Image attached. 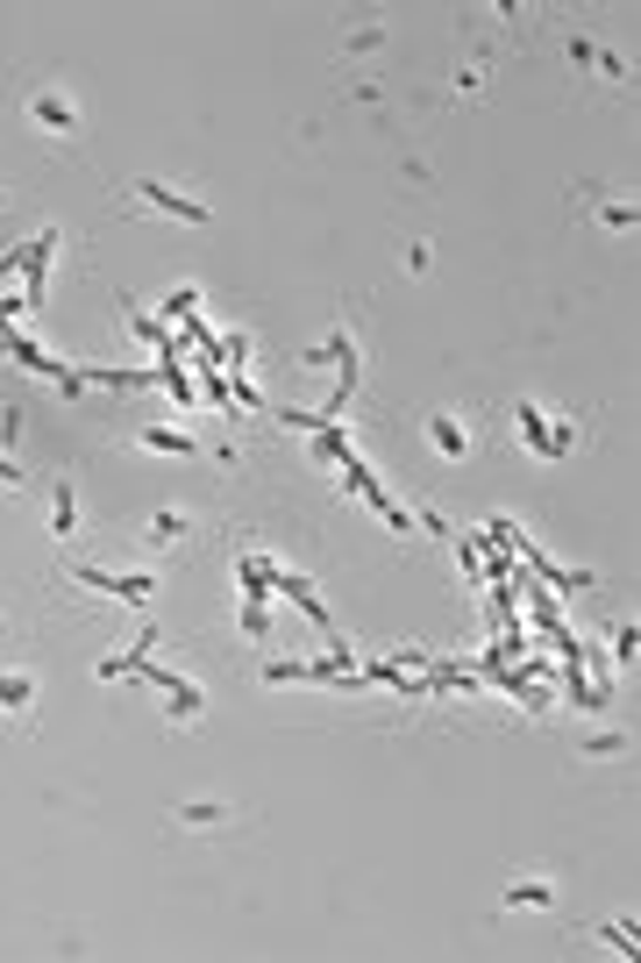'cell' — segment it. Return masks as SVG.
<instances>
[{
	"instance_id": "cell-26",
	"label": "cell",
	"mask_w": 641,
	"mask_h": 963,
	"mask_svg": "<svg viewBox=\"0 0 641 963\" xmlns=\"http://www.w3.org/2000/svg\"><path fill=\"white\" fill-rule=\"evenodd\" d=\"M0 636H8V628H0Z\"/></svg>"
},
{
	"instance_id": "cell-10",
	"label": "cell",
	"mask_w": 641,
	"mask_h": 963,
	"mask_svg": "<svg viewBox=\"0 0 641 963\" xmlns=\"http://www.w3.org/2000/svg\"><path fill=\"white\" fill-rule=\"evenodd\" d=\"M72 529H79V486H57V500H51V543H72Z\"/></svg>"
},
{
	"instance_id": "cell-18",
	"label": "cell",
	"mask_w": 641,
	"mask_h": 963,
	"mask_svg": "<svg viewBox=\"0 0 641 963\" xmlns=\"http://www.w3.org/2000/svg\"><path fill=\"white\" fill-rule=\"evenodd\" d=\"M186 529H193V521L178 515V507H164V515L150 521V543H178V535H186Z\"/></svg>"
},
{
	"instance_id": "cell-2",
	"label": "cell",
	"mask_w": 641,
	"mask_h": 963,
	"mask_svg": "<svg viewBox=\"0 0 641 963\" xmlns=\"http://www.w3.org/2000/svg\"><path fill=\"white\" fill-rule=\"evenodd\" d=\"M513 421H521V443L534 450V457H571V443H577V429L571 421H548L542 408H534V400H513Z\"/></svg>"
},
{
	"instance_id": "cell-1",
	"label": "cell",
	"mask_w": 641,
	"mask_h": 963,
	"mask_svg": "<svg viewBox=\"0 0 641 963\" xmlns=\"http://www.w3.org/2000/svg\"><path fill=\"white\" fill-rule=\"evenodd\" d=\"M51 258H57V229H36L29 244L0 250V279L22 272V307H29V314L43 307V285H51Z\"/></svg>"
},
{
	"instance_id": "cell-8",
	"label": "cell",
	"mask_w": 641,
	"mask_h": 963,
	"mask_svg": "<svg viewBox=\"0 0 641 963\" xmlns=\"http://www.w3.org/2000/svg\"><path fill=\"white\" fill-rule=\"evenodd\" d=\"M427 443H435L442 457H470V429L456 414H427Z\"/></svg>"
},
{
	"instance_id": "cell-23",
	"label": "cell",
	"mask_w": 641,
	"mask_h": 963,
	"mask_svg": "<svg viewBox=\"0 0 641 963\" xmlns=\"http://www.w3.org/2000/svg\"><path fill=\"white\" fill-rule=\"evenodd\" d=\"M378 43H385V29H357V36H349L343 51H349V57H363V51H378Z\"/></svg>"
},
{
	"instance_id": "cell-5",
	"label": "cell",
	"mask_w": 641,
	"mask_h": 963,
	"mask_svg": "<svg viewBox=\"0 0 641 963\" xmlns=\"http://www.w3.org/2000/svg\"><path fill=\"white\" fill-rule=\"evenodd\" d=\"M150 650H157V628H143V636H135L121 657H100V664H94V679H100V685H115V679H135V664H150Z\"/></svg>"
},
{
	"instance_id": "cell-11",
	"label": "cell",
	"mask_w": 641,
	"mask_h": 963,
	"mask_svg": "<svg viewBox=\"0 0 641 963\" xmlns=\"http://www.w3.org/2000/svg\"><path fill=\"white\" fill-rule=\"evenodd\" d=\"M0 706H8V714H29V706H36V679H29V671H0Z\"/></svg>"
},
{
	"instance_id": "cell-25",
	"label": "cell",
	"mask_w": 641,
	"mask_h": 963,
	"mask_svg": "<svg viewBox=\"0 0 641 963\" xmlns=\"http://www.w3.org/2000/svg\"><path fill=\"white\" fill-rule=\"evenodd\" d=\"M14 486H22V464H14L8 450H0V493H14Z\"/></svg>"
},
{
	"instance_id": "cell-13",
	"label": "cell",
	"mask_w": 641,
	"mask_h": 963,
	"mask_svg": "<svg viewBox=\"0 0 641 963\" xmlns=\"http://www.w3.org/2000/svg\"><path fill=\"white\" fill-rule=\"evenodd\" d=\"M150 593H157V578H150V571H115V607H143Z\"/></svg>"
},
{
	"instance_id": "cell-4",
	"label": "cell",
	"mask_w": 641,
	"mask_h": 963,
	"mask_svg": "<svg viewBox=\"0 0 641 963\" xmlns=\"http://www.w3.org/2000/svg\"><path fill=\"white\" fill-rule=\"evenodd\" d=\"M135 201H143L150 215H178V221H193V229H200V221H214V215H207V201H186V193H172L164 178H135Z\"/></svg>"
},
{
	"instance_id": "cell-15",
	"label": "cell",
	"mask_w": 641,
	"mask_h": 963,
	"mask_svg": "<svg viewBox=\"0 0 641 963\" xmlns=\"http://www.w3.org/2000/svg\"><path fill=\"white\" fill-rule=\"evenodd\" d=\"M300 679L320 685V679H314V664H300V657H271V664H264V685H300Z\"/></svg>"
},
{
	"instance_id": "cell-22",
	"label": "cell",
	"mask_w": 641,
	"mask_h": 963,
	"mask_svg": "<svg viewBox=\"0 0 641 963\" xmlns=\"http://www.w3.org/2000/svg\"><path fill=\"white\" fill-rule=\"evenodd\" d=\"M193 307H200V285H178V293L172 300H164V314H178V322H186V314Z\"/></svg>"
},
{
	"instance_id": "cell-21",
	"label": "cell",
	"mask_w": 641,
	"mask_h": 963,
	"mask_svg": "<svg viewBox=\"0 0 641 963\" xmlns=\"http://www.w3.org/2000/svg\"><path fill=\"white\" fill-rule=\"evenodd\" d=\"M599 221H606V229H634L641 215H634V201H628V207H620V201H606V207H599Z\"/></svg>"
},
{
	"instance_id": "cell-14",
	"label": "cell",
	"mask_w": 641,
	"mask_h": 963,
	"mask_svg": "<svg viewBox=\"0 0 641 963\" xmlns=\"http://www.w3.org/2000/svg\"><path fill=\"white\" fill-rule=\"evenodd\" d=\"M513 907H556V885L548 878H521V885H507V913Z\"/></svg>"
},
{
	"instance_id": "cell-19",
	"label": "cell",
	"mask_w": 641,
	"mask_h": 963,
	"mask_svg": "<svg viewBox=\"0 0 641 963\" xmlns=\"http://www.w3.org/2000/svg\"><path fill=\"white\" fill-rule=\"evenodd\" d=\"M599 942L606 950H620V956H634V921L620 928V921H599Z\"/></svg>"
},
{
	"instance_id": "cell-3",
	"label": "cell",
	"mask_w": 641,
	"mask_h": 963,
	"mask_svg": "<svg viewBox=\"0 0 641 963\" xmlns=\"http://www.w3.org/2000/svg\"><path fill=\"white\" fill-rule=\"evenodd\" d=\"M271 593H279V599H293V607H300V614H307V621H314V628H335V614H328V599H320V593H314V578H307V571H293V564H279V571H271Z\"/></svg>"
},
{
	"instance_id": "cell-6",
	"label": "cell",
	"mask_w": 641,
	"mask_h": 963,
	"mask_svg": "<svg viewBox=\"0 0 641 963\" xmlns=\"http://www.w3.org/2000/svg\"><path fill=\"white\" fill-rule=\"evenodd\" d=\"M29 122L51 129V137H72V129H79V115H72L65 94H36V100H29Z\"/></svg>"
},
{
	"instance_id": "cell-9",
	"label": "cell",
	"mask_w": 641,
	"mask_h": 963,
	"mask_svg": "<svg viewBox=\"0 0 641 963\" xmlns=\"http://www.w3.org/2000/svg\"><path fill=\"white\" fill-rule=\"evenodd\" d=\"M314 464H357V443H349V429H314Z\"/></svg>"
},
{
	"instance_id": "cell-16",
	"label": "cell",
	"mask_w": 641,
	"mask_h": 963,
	"mask_svg": "<svg viewBox=\"0 0 641 963\" xmlns=\"http://www.w3.org/2000/svg\"><path fill=\"white\" fill-rule=\"evenodd\" d=\"M236 621H242V636H250V642H271V599H242Z\"/></svg>"
},
{
	"instance_id": "cell-20",
	"label": "cell",
	"mask_w": 641,
	"mask_h": 963,
	"mask_svg": "<svg viewBox=\"0 0 641 963\" xmlns=\"http://www.w3.org/2000/svg\"><path fill=\"white\" fill-rule=\"evenodd\" d=\"M606 657H613V664H628V657H634V621H620V628H613V642H606Z\"/></svg>"
},
{
	"instance_id": "cell-7",
	"label": "cell",
	"mask_w": 641,
	"mask_h": 963,
	"mask_svg": "<svg viewBox=\"0 0 641 963\" xmlns=\"http://www.w3.org/2000/svg\"><path fill=\"white\" fill-rule=\"evenodd\" d=\"M164 700H172V721H178V728H193V721H200V706H207V692L172 671V679H164Z\"/></svg>"
},
{
	"instance_id": "cell-12",
	"label": "cell",
	"mask_w": 641,
	"mask_h": 963,
	"mask_svg": "<svg viewBox=\"0 0 641 963\" xmlns=\"http://www.w3.org/2000/svg\"><path fill=\"white\" fill-rule=\"evenodd\" d=\"M135 443H143V450H157V457H193V450H200L186 429H143Z\"/></svg>"
},
{
	"instance_id": "cell-17",
	"label": "cell",
	"mask_w": 641,
	"mask_h": 963,
	"mask_svg": "<svg viewBox=\"0 0 641 963\" xmlns=\"http://www.w3.org/2000/svg\"><path fill=\"white\" fill-rule=\"evenodd\" d=\"M172 821L178 827H214V821H228V800H193V807H178Z\"/></svg>"
},
{
	"instance_id": "cell-24",
	"label": "cell",
	"mask_w": 641,
	"mask_h": 963,
	"mask_svg": "<svg viewBox=\"0 0 641 963\" xmlns=\"http://www.w3.org/2000/svg\"><path fill=\"white\" fill-rule=\"evenodd\" d=\"M620 749H628L620 735H591V743H585V757H620Z\"/></svg>"
}]
</instances>
